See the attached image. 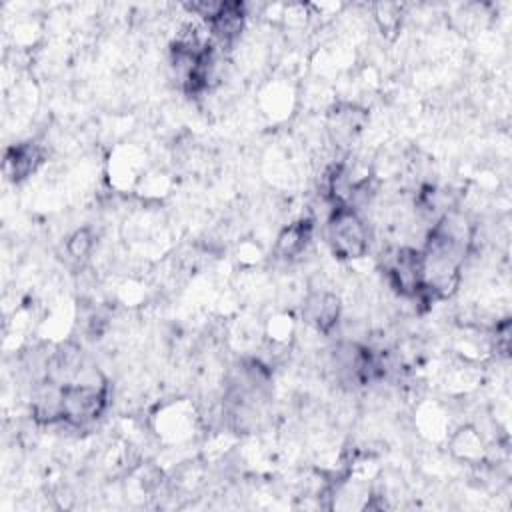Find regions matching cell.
<instances>
[{"mask_svg":"<svg viewBox=\"0 0 512 512\" xmlns=\"http://www.w3.org/2000/svg\"><path fill=\"white\" fill-rule=\"evenodd\" d=\"M326 238L332 254L340 260H356L366 256L370 238L364 218L358 210L346 204H336L330 210L326 224Z\"/></svg>","mask_w":512,"mask_h":512,"instance_id":"6da1fadb","label":"cell"},{"mask_svg":"<svg viewBox=\"0 0 512 512\" xmlns=\"http://www.w3.org/2000/svg\"><path fill=\"white\" fill-rule=\"evenodd\" d=\"M384 274L390 288L404 296L414 298L420 304H430L424 288V256L422 250L402 246L394 248L384 258Z\"/></svg>","mask_w":512,"mask_h":512,"instance_id":"7a4b0ae2","label":"cell"},{"mask_svg":"<svg viewBox=\"0 0 512 512\" xmlns=\"http://www.w3.org/2000/svg\"><path fill=\"white\" fill-rule=\"evenodd\" d=\"M108 404V384L104 382H70L62 386V422L82 428L94 422Z\"/></svg>","mask_w":512,"mask_h":512,"instance_id":"3957f363","label":"cell"},{"mask_svg":"<svg viewBox=\"0 0 512 512\" xmlns=\"http://www.w3.org/2000/svg\"><path fill=\"white\" fill-rule=\"evenodd\" d=\"M340 298L324 288H314L302 302V320L318 334H332L340 322Z\"/></svg>","mask_w":512,"mask_h":512,"instance_id":"277c9868","label":"cell"},{"mask_svg":"<svg viewBox=\"0 0 512 512\" xmlns=\"http://www.w3.org/2000/svg\"><path fill=\"white\" fill-rule=\"evenodd\" d=\"M44 158H46V152L38 142L28 140V142L14 144L4 154V162H2L4 176L14 184L24 182L42 166Z\"/></svg>","mask_w":512,"mask_h":512,"instance_id":"5b68a950","label":"cell"},{"mask_svg":"<svg viewBox=\"0 0 512 512\" xmlns=\"http://www.w3.org/2000/svg\"><path fill=\"white\" fill-rule=\"evenodd\" d=\"M246 6L240 4V2H222L220 10L216 12L214 18H210L206 22V28L212 36V40L216 44H220L222 48L226 46H232L242 30H244V24H246Z\"/></svg>","mask_w":512,"mask_h":512,"instance_id":"8992f818","label":"cell"},{"mask_svg":"<svg viewBox=\"0 0 512 512\" xmlns=\"http://www.w3.org/2000/svg\"><path fill=\"white\" fill-rule=\"evenodd\" d=\"M366 124V110L356 104H336L328 112V130L336 144L352 142Z\"/></svg>","mask_w":512,"mask_h":512,"instance_id":"52a82bcc","label":"cell"},{"mask_svg":"<svg viewBox=\"0 0 512 512\" xmlns=\"http://www.w3.org/2000/svg\"><path fill=\"white\" fill-rule=\"evenodd\" d=\"M312 230H314V224L310 218H300L288 224L286 228H282V232L276 238V248H274L276 256L288 262L302 256L312 240Z\"/></svg>","mask_w":512,"mask_h":512,"instance_id":"ba28073f","label":"cell"},{"mask_svg":"<svg viewBox=\"0 0 512 512\" xmlns=\"http://www.w3.org/2000/svg\"><path fill=\"white\" fill-rule=\"evenodd\" d=\"M450 450L454 456L466 462H476L484 456V440L480 432L472 426H464L456 430V434L450 438Z\"/></svg>","mask_w":512,"mask_h":512,"instance_id":"9c48e42d","label":"cell"},{"mask_svg":"<svg viewBox=\"0 0 512 512\" xmlns=\"http://www.w3.org/2000/svg\"><path fill=\"white\" fill-rule=\"evenodd\" d=\"M94 244H96V236L92 232L90 226H82V228H76L68 238H66V244H64V252L66 256L74 262V264H84L92 250H94Z\"/></svg>","mask_w":512,"mask_h":512,"instance_id":"30bf717a","label":"cell"},{"mask_svg":"<svg viewBox=\"0 0 512 512\" xmlns=\"http://www.w3.org/2000/svg\"><path fill=\"white\" fill-rule=\"evenodd\" d=\"M376 20L382 32H396V28L400 26V8L396 4H378Z\"/></svg>","mask_w":512,"mask_h":512,"instance_id":"8fae6325","label":"cell"}]
</instances>
